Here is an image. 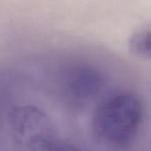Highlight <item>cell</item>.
Wrapping results in <instances>:
<instances>
[{
    "mask_svg": "<svg viewBox=\"0 0 151 151\" xmlns=\"http://www.w3.org/2000/svg\"><path fill=\"white\" fill-rule=\"evenodd\" d=\"M143 116L141 101L131 93H122L104 101L93 116V131L101 142L112 146L131 143Z\"/></svg>",
    "mask_w": 151,
    "mask_h": 151,
    "instance_id": "obj_1",
    "label": "cell"
},
{
    "mask_svg": "<svg viewBox=\"0 0 151 151\" xmlns=\"http://www.w3.org/2000/svg\"><path fill=\"white\" fill-rule=\"evenodd\" d=\"M9 124L12 135L22 145L43 150L55 139L50 117L35 106L14 107L9 113Z\"/></svg>",
    "mask_w": 151,
    "mask_h": 151,
    "instance_id": "obj_2",
    "label": "cell"
},
{
    "mask_svg": "<svg viewBox=\"0 0 151 151\" xmlns=\"http://www.w3.org/2000/svg\"><path fill=\"white\" fill-rule=\"evenodd\" d=\"M101 86V78L95 69L77 66L70 69L65 79V87L72 97L88 99L95 96Z\"/></svg>",
    "mask_w": 151,
    "mask_h": 151,
    "instance_id": "obj_3",
    "label": "cell"
},
{
    "mask_svg": "<svg viewBox=\"0 0 151 151\" xmlns=\"http://www.w3.org/2000/svg\"><path fill=\"white\" fill-rule=\"evenodd\" d=\"M129 47L135 55L151 58V31L134 34L129 42Z\"/></svg>",
    "mask_w": 151,
    "mask_h": 151,
    "instance_id": "obj_4",
    "label": "cell"
},
{
    "mask_svg": "<svg viewBox=\"0 0 151 151\" xmlns=\"http://www.w3.org/2000/svg\"><path fill=\"white\" fill-rule=\"evenodd\" d=\"M43 151H82L73 144L55 138L44 147Z\"/></svg>",
    "mask_w": 151,
    "mask_h": 151,
    "instance_id": "obj_5",
    "label": "cell"
}]
</instances>
